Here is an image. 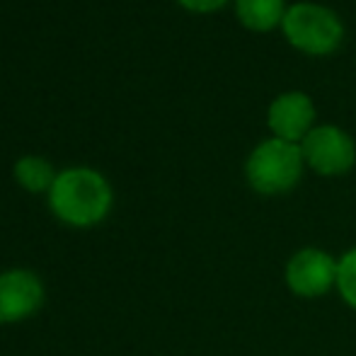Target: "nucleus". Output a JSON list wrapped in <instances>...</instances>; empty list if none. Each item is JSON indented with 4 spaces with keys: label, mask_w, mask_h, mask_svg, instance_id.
I'll list each match as a JSON object with an SVG mask.
<instances>
[{
    "label": "nucleus",
    "mask_w": 356,
    "mask_h": 356,
    "mask_svg": "<svg viewBox=\"0 0 356 356\" xmlns=\"http://www.w3.org/2000/svg\"><path fill=\"white\" fill-rule=\"evenodd\" d=\"M337 289L342 298L356 308V248L344 252L337 262Z\"/></svg>",
    "instance_id": "9d476101"
},
{
    "label": "nucleus",
    "mask_w": 356,
    "mask_h": 356,
    "mask_svg": "<svg viewBox=\"0 0 356 356\" xmlns=\"http://www.w3.org/2000/svg\"><path fill=\"white\" fill-rule=\"evenodd\" d=\"M187 10H194V13H211V10L223 8L228 0H179Z\"/></svg>",
    "instance_id": "9b49d317"
},
{
    "label": "nucleus",
    "mask_w": 356,
    "mask_h": 356,
    "mask_svg": "<svg viewBox=\"0 0 356 356\" xmlns=\"http://www.w3.org/2000/svg\"><path fill=\"white\" fill-rule=\"evenodd\" d=\"M44 303L42 279L29 269L0 272V325H15L32 318Z\"/></svg>",
    "instance_id": "423d86ee"
},
{
    "label": "nucleus",
    "mask_w": 356,
    "mask_h": 356,
    "mask_svg": "<svg viewBox=\"0 0 356 356\" xmlns=\"http://www.w3.org/2000/svg\"><path fill=\"white\" fill-rule=\"evenodd\" d=\"M286 284L300 298H320L337 286V262L325 250L305 248L286 264Z\"/></svg>",
    "instance_id": "39448f33"
},
{
    "label": "nucleus",
    "mask_w": 356,
    "mask_h": 356,
    "mask_svg": "<svg viewBox=\"0 0 356 356\" xmlns=\"http://www.w3.org/2000/svg\"><path fill=\"white\" fill-rule=\"evenodd\" d=\"M284 34L296 49L310 56H325L339 47L344 27L339 17L325 5L296 3L284 15Z\"/></svg>",
    "instance_id": "7ed1b4c3"
},
{
    "label": "nucleus",
    "mask_w": 356,
    "mask_h": 356,
    "mask_svg": "<svg viewBox=\"0 0 356 356\" xmlns=\"http://www.w3.org/2000/svg\"><path fill=\"white\" fill-rule=\"evenodd\" d=\"M269 129L274 131V138L298 143L310 134L315 122V104L305 92L291 90L284 92L269 104L267 114Z\"/></svg>",
    "instance_id": "0eeeda50"
},
{
    "label": "nucleus",
    "mask_w": 356,
    "mask_h": 356,
    "mask_svg": "<svg viewBox=\"0 0 356 356\" xmlns=\"http://www.w3.org/2000/svg\"><path fill=\"white\" fill-rule=\"evenodd\" d=\"M303 160L325 177L344 175L356 163V143L339 127H313L308 136L300 141Z\"/></svg>",
    "instance_id": "20e7f679"
},
{
    "label": "nucleus",
    "mask_w": 356,
    "mask_h": 356,
    "mask_svg": "<svg viewBox=\"0 0 356 356\" xmlns=\"http://www.w3.org/2000/svg\"><path fill=\"white\" fill-rule=\"evenodd\" d=\"M54 216L73 228H90L112 209V187L92 168H68L56 175L49 189Z\"/></svg>",
    "instance_id": "f257e3e1"
},
{
    "label": "nucleus",
    "mask_w": 356,
    "mask_h": 356,
    "mask_svg": "<svg viewBox=\"0 0 356 356\" xmlns=\"http://www.w3.org/2000/svg\"><path fill=\"white\" fill-rule=\"evenodd\" d=\"M238 19L252 32H269L284 22V0H238L235 3Z\"/></svg>",
    "instance_id": "6e6552de"
},
{
    "label": "nucleus",
    "mask_w": 356,
    "mask_h": 356,
    "mask_svg": "<svg viewBox=\"0 0 356 356\" xmlns=\"http://www.w3.org/2000/svg\"><path fill=\"white\" fill-rule=\"evenodd\" d=\"M303 150L298 143L269 138L250 153L245 175L254 192L259 194H284L298 184L303 175Z\"/></svg>",
    "instance_id": "f03ea898"
},
{
    "label": "nucleus",
    "mask_w": 356,
    "mask_h": 356,
    "mask_svg": "<svg viewBox=\"0 0 356 356\" xmlns=\"http://www.w3.org/2000/svg\"><path fill=\"white\" fill-rule=\"evenodd\" d=\"M15 179L27 192H49L56 179V172L49 160L39 158V155H24L15 163Z\"/></svg>",
    "instance_id": "1a4fd4ad"
}]
</instances>
